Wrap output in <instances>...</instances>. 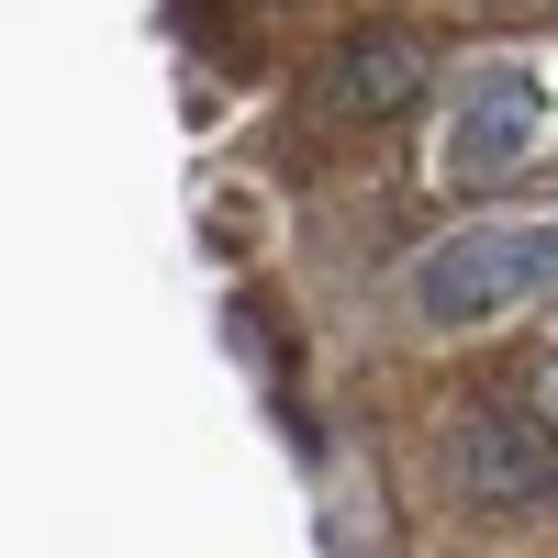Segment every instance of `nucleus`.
Masks as SVG:
<instances>
[{
  "instance_id": "5",
  "label": "nucleus",
  "mask_w": 558,
  "mask_h": 558,
  "mask_svg": "<svg viewBox=\"0 0 558 558\" xmlns=\"http://www.w3.org/2000/svg\"><path fill=\"white\" fill-rule=\"evenodd\" d=\"M492 12H502V0H492Z\"/></svg>"
},
{
  "instance_id": "1",
  "label": "nucleus",
  "mask_w": 558,
  "mask_h": 558,
  "mask_svg": "<svg viewBox=\"0 0 558 558\" xmlns=\"http://www.w3.org/2000/svg\"><path fill=\"white\" fill-rule=\"evenodd\" d=\"M547 279H558V223L547 213H492V223H458L447 246L413 257L402 302H413L425 336H470V324H502V313L547 302Z\"/></svg>"
},
{
  "instance_id": "4",
  "label": "nucleus",
  "mask_w": 558,
  "mask_h": 558,
  "mask_svg": "<svg viewBox=\"0 0 558 558\" xmlns=\"http://www.w3.org/2000/svg\"><path fill=\"white\" fill-rule=\"evenodd\" d=\"M458 481L481 502H547V413H470L458 425Z\"/></svg>"
},
{
  "instance_id": "3",
  "label": "nucleus",
  "mask_w": 558,
  "mask_h": 558,
  "mask_svg": "<svg viewBox=\"0 0 558 558\" xmlns=\"http://www.w3.org/2000/svg\"><path fill=\"white\" fill-rule=\"evenodd\" d=\"M425 34H402V23H368L347 34L336 57H324V112H347V123H391L413 89H425Z\"/></svg>"
},
{
  "instance_id": "2",
  "label": "nucleus",
  "mask_w": 558,
  "mask_h": 558,
  "mask_svg": "<svg viewBox=\"0 0 558 558\" xmlns=\"http://www.w3.org/2000/svg\"><path fill=\"white\" fill-rule=\"evenodd\" d=\"M536 157H547V78H470L447 101V134H436V179L447 191L525 179Z\"/></svg>"
}]
</instances>
